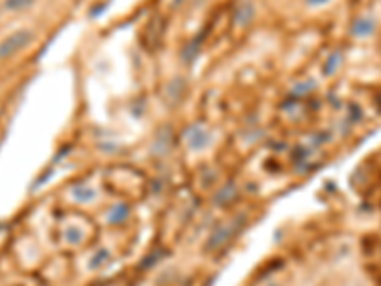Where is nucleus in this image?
<instances>
[{
  "label": "nucleus",
  "instance_id": "obj_5",
  "mask_svg": "<svg viewBox=\"0 0 381 286\" xmlns=\"http://www.w3.org/2000/svg\"><path fill=\"white\" fill-rule=\"evenodd\" d=\"M36 0H2V10L10 12V14H17V12H25V10L33 8Z\"/></svg>",
  "mask_w": 381,
  "mask_h": 286
},
{
  "label": "nucleus",
  "instance_id": "obj_1",
  "mask_svg": "<svg viewBox=\"0 0 381 286\" xmlns=\"http://www.w3.org/2000/svg\"><path fill=\"white\" fill-rule=\"evenodd\" d=\"M34 41V33L31 29H17L14 33H10L8 36H4L0 41V61L16 58L17 54H21L27 50Z\"/></svg>",
  "mask_w": 381,
  "mask_h": 286
},
{
  "label": "nucleus",
  "instance_id": "obj_6",
  "mask_svg": "<svg viewBox=\"0 0 381 286\" xmlns=\"http://www.w3.org/2000/svg\"><path fill=\"white\" fill-rule=\"evenodd\" d=\"M366 21H368V19H360V21H356V25H355L356 34H360V36H362V34H368L370 31H372L373 23L372 21H370V23H366Z\"/></svg>",
  "mask_w": 381,
  "mask_h": 286
},
{
  "label": "nucleus",
  "instance_id": "obj_4",
  "mask_svg": "<svg viewBox=\"0 0 381 286\" xmlns=\"http://www.w3.org/2000/svg\"><path fill=\"white\" fill-rule=\"evenodd\" d=\"M185 82H183V78H174V80H170L168 86H166V92H164V100L170 103V105H177L179 101L183 100V96H185Z\"/></svg>",
  "mask_w": 381,
  "mask_h": 286
},
{
  "label": "nucleus",
  "instance_id": "obj_2",
  "mask_svg": "<svg viewBox=\"0 0 381 286\" xmlns=\"http://www.w3.org/2000/svg\"><path fill=\"white\" fill-rule=\"evenodd\" d=\"M256 16V6L252 0H239L237 8H235V25L239 29H248Z\"/></svg>",
  "mask_w": 381,
  "mask_h": 286
},
{
  "label": "nucleus",
  "instance_id": "obj_7",
  "mask_svg": "<svg viewBox=\"0 0 381 286\" xmlns=\"http://www.w3.org/2000/svg\"><path fill=\"white\" fill-rule=\"evenodd\" d=\"M338 63H340V54H334V56H330V59L326 61L324 73H326V75H331V73L338 69Z\"/></svg>",
  "mask_w": 381,
  "mask_h": 286
},
{
  "label": "nucleus",
  "instance_id": "obj_8",
  "mask_svg": "<svg viewBox=\"0 0 381 286\" xmlns=\"http://www.w3.org/2000/svg\"><path fill=\"white\" fill-rule=\"evenodd\" d=\"M324 2H328V0H307V4H309V6H320V4H324Z\"/></svg>",
  "mask_w": 381,
  "mask_h": 286
},
{
  "label": "nucleus",
  "instance_id": "obj_3",
  "mask_svg": "<svg viewBox=\"0 0 381 286\" xmlns=\"http://www.w3.org/2000/svg\"><path fill=\"white\" fill-rule=\"evenodd\" d=\"M187 143L193 149H204L210 143V130L204 124H195L187 130Z\"/></svg>",
  "mask_w": 381,
  "mask_h": 286
}]
</instances>
